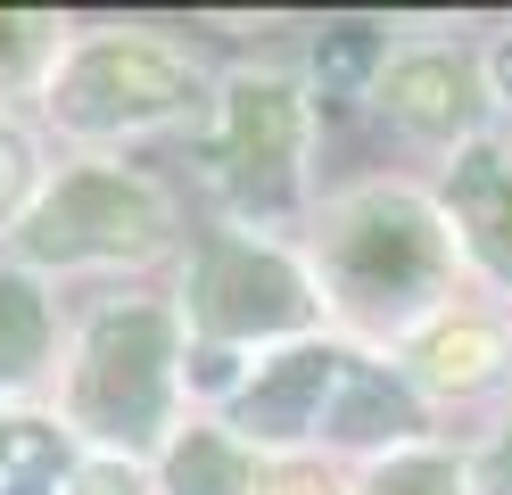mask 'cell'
I'll list each match as a JSON object with an SVG mask.
<instances>
[{
    "instance_id": "1",
    "label": "cell",
    "mask_w": 512,
    "mask_h": 495,
    "mask_svg": "<svg viewBox=\"0 0 512 495\" xmlns=\"http://www.w3.org/2000/svg\"><path fill=\"white\" fill-rule=\"evenodd\" d=\"M331 264L364 314H413L446 281V223L405 190H364L331 231Z\"/></svg>"
},
{
    "instance_id": "2",
    "label": "cell",
    "mask_w": 512,
    "mask_h": 495,
    "mask_svg": "<svg viewBox=\"0 0 512 495\" xmlns=\"http://www.w3.org/2000/svg\"><path fill=\"white\" fill-rule=\"evenodd\" d=\"M166 388H174V314L157 306H124L91 322V355H83V421L100 438L141 446L166 421Z\"/></svg>"
},
{
    "instance_id": "3",
    "label": "cell",
    "mask_w": 512,
    "mask_h": 495,
    "mask_svg": "<svg viewBox=\"0 0 512 495\" xmlns=\"http://www.w3.org/2000/svg\"><path fill=\"white\" fill-rule=\"evenodd\" d=\"M190 314L215 339H265V330H298L314 314V289L290 256L248 248V240H207L199 281H190Z\"/></svg>"
},
{
    "instance_id": "4",
    "label": "cell",
    "mask_w": 512,
    "mask_h": 495,
    "mask_svg": "<svg viewBox=\"0 0 512 495\" xmlns=\"http://www.w3.org/2000/svg\"><path fill=\"white\" fill-rule=\"evenodd\" d=\"M166 240V198L141 174H75L25 231L34 256H133Z\"/></svg>"
},
{
    "instance_id": "5",
    "label": "cell",
    "mask_w": 512,
    "mask_h": 495,
    "mask_svg": "<svg viewBox=\"0 0 512 495\" xmlns=\"http://www.w3.org/2000/svg\"><path fill=\"white\" fill-rule=\"evenodd\" d=\"M190 99V66L149 50V42H100L58 75V116L83 132H116V124H149L174 116Z\"/></svg>"
},
{
    "instance_id": "6",
    "label": "cell",
    "mask_w": 512,
    "mask_h": 495,
    "mask_svg": "<svg viewBox=\"0 0 512 495\" xmlns=\"http://www.w3.org/2000/svg\"><path fill=\"white\" fill-rule=\"evenodd\" d=\"M298 141H306L298 91H281V83H240V91H232V116H223V157H232L240 198L281 207V198H290V174H298Z\"/></svg>"
},
{
    "instance_id": "7",
    "label": "cell",
    "mask_w": 512,
    "mask_h": 495,
    "mask_svg": "<svg viewBox=\"0 0 512 495\" xmlns=\"http://www.w3.org/2000/svg\"><path fill=\"white\" fill-rule=\"evenodd\" d=\"M339 372H347L339 347H290V355L256 363V380L240 388V405H232V429H240V438H265V446L306 438V429L323 421Z\"/></svg>"
},
{
    "instance_id": "8",
    "label": "cell",
    "mask_w": 512,
    "mask_h": 495,
    "mask_svg": "<svg viewBox=\"0 0 512 495\" xmlns=\"http://www.w3.org/2000/svg\"><path fill=\"white\" fill-rule=\"evenodd\" d=\"M479 99L488 91H479V66L463 50H413L397 66H380V108L413 132H438V141L479 124Z\"/></svg>"
},
{
    "instance_id": "9",
    "label": "cell",
    "mask_w": 512,
    "mask_h": 495,
    "mask_svg": "<svg viewBox=\"0 0 512 495\" xmlns=\"http://www.w3.org/2000/svg\"><path fill=\"white\" fill-rule=\"evenodd\" d=\"M446 215L463 223V248L488 264L496 281H512V157L496 141H471L446 174Z\"/></svg>"
},
{
    "instance_id": "10",
    "label": "cell",
    "mask_w": 512,
    "mask_h": 495,
    "mask_svg": "<svg viewBox=\"0 0 512 495\" xmlns=\"http://www.w3.org/2000/svg\"><path fill=\"white\" fill-rule=\"evenodd\" d=\"M413 429H422V396H413L397 372L347 355V372H339V388H331V438H347V446H389V438H413Z\"/></svg>"
},
{
    "instance_id": "11",
    "label": "cell",
    "mask_w": 512,
    "mask_h": 495,
    "mask_svg": "<svg viewBox=\"0 0 512 495\" xmlns=\"http://www.w3.org/2000/svg\"><path fill=\"white\" fill-rule=\"evenodd\" d=\"M496 372H504V330H488V322H438L422 339V380L430 388L471 396V388H488Z\"/></svg>"
},
{
    "instance_id": "12",
    "label": "cell",
    "mask_w": 512,
    "mask_h": 495,
    "mask_svg": "<svg viewBox=\"0 0 512 495\" xmlns=\"http://www.w3.org/2000/svg\"><path fill=\"white\" fill-rule=\"evenodd\" d=\"M166 495H256L248 454L232 438H215V429H190L166 462Z\"/></svg>"
},
{
    "instance_id": "13",
    "label": "cell",
    "mask_w": 512,
    "mask_h": 495,
    "mask_svg": "<svg viewBox=\"0 0 512 495\" xmlns=\"http://www.w3.org/2000/svg\"><path fill=\"white\" fill-rule=\"evenodd\" d=\"M42 297L25 289V281H0V380H17V372H34L42 363Z\"/></svg>"
},
{
    "instance_id": "14",
    "label": "cell",
    "mask_w": 512,
    "mask_h": 495,
    "mask_svg": "<svg viewBox=\"0 0 512 495\" xmlns=\"http://www.w3.org/2000/svg\"><path fill=\"white\" fill-rule=\"evenodd\" d=\"M364 495H471V471H463V462H446V454H397V462H380V471H372Z\"/></svg>"
},
{
    "instance_id": "15",
    "label": "cell",
    "mask_w": 512,
    "mask_h": 495,
    "mask_svg": "<svg viewBox=\"0 0 512 495\" xmlns=\"http://www.w3.org/2000/svg\"><path fill=\"white\" fill-rule=\"evenodd\" d=\"M372 66H380V33L372 25H331L323 42H314V75H323V91H356Z\"/></svg>"
},
{
    "instance_id": "16",
    "label": "cell",
    "mask_w": 512,
    "mask_h": 495,
    "mask_svg": "<svg viewBox=\"0 0 512 495\" xmlns=\"http://www.w3.org/2000/svg\"><path fill=\"white\" fill-rule=\"evenodd\" d=\"M25 182H34V149H25L17 132H0V215H17Z\"/></svg>"
},
{
    "instance_id": "17",
    "label": "cell",
    "mask_w": 512,
    "mask_h": 495,
    "mask_svg": "<svg viewBox=\"0 0 512 495\" xmlns=\"http://www.w3.org/2000/svg\"><path fill=\"white\" fill-rule=\"evenodd\" d=\"M471 487H479V495H512V421L496 429V446L471 462Z\"/></svg>"
},
{
    "instance_id": "18",
    "label": "cell",
    "mask_w": 512,
    "mask_h": 495,
    "mask_svg": "<svg viewBox=\"0 0 512 495\" xmlns=\"http://www.w3.org/2000/svg\"><path fill=\"white\" fill-rule=\"evenodd\" d=\"M75 495H141V479L124 462H91V471H75Z\"/></svg>"
},
{
    "instance_id": "19",
    "label": "cell",
    "mask_w": 512,
    "mask_h": 495,
    "mask_svg": "<svg viewBox=\"0 0 512 495\" xmlns=\"http://www.w3.org/2000/svg\"><path fill=\"white\" fill-rule=\"evenodd\" d=\"M256 495H331V479L323 471H281L273 487H256Z\"/></svg>"
},
{
    "instance_id": "20",
    "label": "cell",
    "mask_w": 512,
    "mask_h": 495,
    "mask_svg": "<svg viewBox=\"0 0 512 495\" xmlns=\"http://www.w3.org/2000/svg\"><path fill=\"white\" fill-rule=\"evenodd\" d=\"M488 91H496L504 108H512V33H504V42L488 50Z\"/></svg>"
},
{
    "instance_id": "21",
    "label": "cell",
    "mask_w": 512,
    "mask_h": 495,
    "mask_svg": "<svg viewBox=\"0 0 512 495\" xmlns=\"http://www.w3.org/2000/svg\"><path fill=\"white\" fill-rule=\"evenodd\" d=\"M9 495H50V487H42V479H17V487H9Z\"/></svg>"
}]
</instances>
